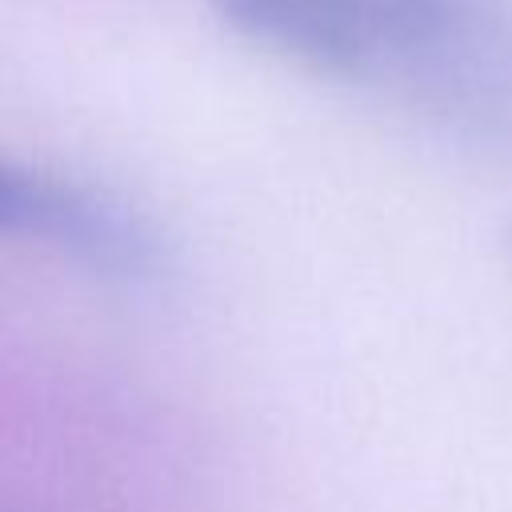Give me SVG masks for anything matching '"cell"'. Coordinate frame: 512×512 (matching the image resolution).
I'll list each match as a JSON object with an SVG mask.
<instances>
[{"label": "cell", "mask_w": 512, "mask_h": 512, "mask_svg": "<svg viewBox=\"0 0 512 512\" xmlns=\"http://www.w3.org/2000/svg\"><path fill=\"white\" fill-rule=\"evenodd\" d=\"M252 44L388 92L452 128L512 136V0H212Z\"/></svg>", "instance_id": "obj_1"}, {"label": "cell", "mask_w": 512, "mask_h": 512, "mask_svg": "<svg viewBox=\"0 0 512 512\" xmlns=\"http://www.w3.org/2000/svg\"><path fill=\"white\" fill-rule=\"evenodd\" d=\"M0 224L8 236H36L100 272L144 276L156 268V240L132 212L32 168H4Z\"/></svg>", "instance_id": "obj_2"}]
</instances>
